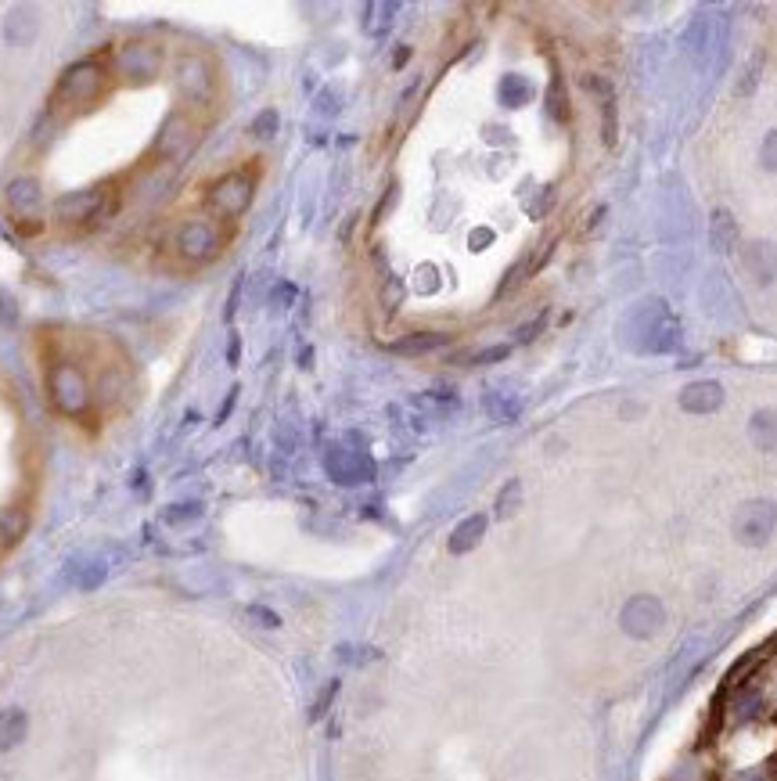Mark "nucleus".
<instances>
[{
	"instance_id": "obj_1",
	"label": "nucleus",
	"mask_w": 777,
	"mask_h": 781,
	"mask_svg": "<svg viewBox=\"0 0 777 781\" xmlns=\"http://www.w3.org/2000/svg\"><path fill=\"white\" fill-rule=\"evenodd\" d=\"M227 245V231L220 220H184L173 231V252H177L184 263H209L220 256V249Z\"/></svg>"
},
{
	"instance_id": "obj_2",
	"label": "nucleus",
	"mask_w": 777,
	"mask_h": 781,
	"mask_svg": "<svg viewBox=\"0 0 777 781\" xmlns=\"http://www.w3.org/2000/svg\"><path fill=\"white\" fill-rule=\"evenodd\" d=\"M252 195H256V173L231 170L206 191V209L213 213V220L231 224V220L245 216V209L252 206Z\"/></svg>"
},
{
	"instance_id": "obj_3",
	"label": "nucleus",
	"mask_w": 777,
	"mask_h": 781,
	"mask_svg": "<svg viewBox=\"0 0 777 781\" xmlns=\"http://www.w3.org/2000/svg\"><path fill=\"white\" fill-rule=\"evenodd\" d=\"M47 393H51V404L58 414L65 418H80L90 407V382L76 364L69 360H58L51 371H47Z\"/></svg>"
},
{
	"instance_id": "obj_4",
	"label": "nucleus",
	"mask_w": 777,
	"mask_h": 781,
	"mask_svg": "<svg viewBox=\"0 0 777 781\" xmlns=\"http://www.w3.org/2000/svg\"><path fill=\"white\" fill-rule=\"evenodd\" d=\"M173 87L177 98L188 105H209L216 98V72L202 54H180L173 65Z\"/></svg>"
},
{
	"instance_id": "obj_5",
	"label": "nucleus",
	"mask_w": 777,
	"mask_h": 781,
	"mask_svg": "<svg viewBox=\"0 0 777 781\" xmlns=\"http://www.w3.org/2000/svg\"><path fill=\"white\" fill-rule=\"evenodd\" d=\"M105 87H108V72L101 69L98 58H90V62L72 65L65 72L58 90H54V105H90V101L101 98Z\"/></svg>"
},
{
	"instance_id": "obj_6",
	"label": "nucleus",
	"mask_w": 777,
	"mask_h": 781,
	"mask_svg": "<svg viewBox=\"0 0 777 781\" xmlns=\"http://www.w3.org/2000/svg\"><path fill=\"white\" fill-rule=\"evenodd\" d=\"M619 627L637 641L655 638L662 627H666V605L655 598V594H634L630 602L619 612Z\"/></svg>"
},
{
	"instance_id": "obj_7",
	"label": "nucleus",
	"mask_w": 777,
	"mask_h": 781,
	"mask_svg": "<svg viewBox=\"0 0 777 781\" xmlns=\"http://www.w3.org/2000/svg\"><path fill=\"white\" fill-rule=\"evenodd\" d=\"M777 530V508L774 501H749L734 515V537L742 540L745 548H763Z\"/></svg>"
},
{
	"instance_id": "obj_8",
	"label": "nucleus",
	"mask_w": 777,
	"mask_h": 781,
	"mask_svg": "<svg viewBox=\"0 0 777 781\" xmlns=\"http://www.w3.org/2000/svg\"><path fill=\"white\" fill-rule=\"evenodd\" d=\"M198 137H202V126L195 123V116H188V112H173V116L162 123V134H159V141H155V152H159L166 162H180V159H188L191 155V148L198 144Z\"/></svg>"
},
{
	"instance_id": "obj_9",
	"label": "nucleus",
	"mask_w": 777,
	"mask_h": 781,
	"mask_svg": "<svg viewBox=\"0 0 777 781\" xmlns=\"http://www.w3.org/2000/svg\"><path fill=\"white\" fill-rule=\"evenodd\" d=\"M162 65V54L155 44H123L116 54H112V69L119 72V76H126V80H148V76H155Z\"/></svg>"
},
{
	"instance_id": "obj_10",
	"label": "nucleus",
	"mask_w": 777,
	"mask_h": 781,
	"mask_svg": "<svg viewBox=\"0 0 777 781\" xmlns=\"http://www.w3.org/2000/svg\"><path fill=\"white\" fill-rule=\"evenodd\" d=\"M324 468H328V476L342 486H357V483H367L375 465L371 458H364L360 450H346V447H335L328 450V458H324Z\"/></svg>"
},
{
	"instance_id": "obj_11",
	"label": "nucleus",
	"mask_w": 777,
	"mask_h": 781,
	"mask_svg": "<svg viewBox=\"0 0 777 781\" xmlns=\"http://www.w3.org/2000/svg\"><path fill=\"white\" fill-rule=\"evenodd\" d=\"M54 216L65 224H80V220H94L98 224L105 216V191H80V195H62L54 202Z\"/></svg>"
},
{
	"instance_id": "obj_12",
	"label": "nucleus",
	"mask_w": 777,
	"mask_h": 781,
	"mask_svg": "<svg viewBox=\"0 0 777 781\" xmlns=\"http://www.w3.org/2000/svg\"><path fill=\"white\" fill-rule=\"evenodd\" d=\"M680 407L688 414H713L724 407V386L706 378V382H691L684 393H680Z\"/></svg>"
},
{
	"instance_id": "obj_13",
	"label": "nucleus",
	"mask_w": 777,
	"mask_h": 781,
	"mask_svg": "<svg viewBox=\"0 0 777 781\" xmlns=\"http://www.w3.org/2000/svg\"><path fill=\"white\" fill-rule=\"evenodd\" d=\"M742 263L760 285H770L777 278V245L774 242H749L742 249Z\"/></svg>"
},
{
	"instance_id": "obj_14",
	"label": "nucleus",
	"mask_w": 777,
	"mask_h": 781,
	"mask_svg": "<svg viewBox=\"0 0 777 781\" xmlns=\"http://www.w3.org/2000/svg\"><path fill=\"white\" fill-rule=\"evenodd\" d=\"M486 526H490V519H486L483 512H475V515H468L465 522H457L454 533H450V551H454V555H468L472 548H479L486 537Z\"/></svg>"
},
{
	"instance_id": "obj_15",
	"label": "nucleus",
	"mask_w": 777,
	"mask_h": 781,
	"mask_svg": "<svg viewBox=\"0 0 777 781\" xmlns=\"http://www.w3.org/2000/svg\"><path fill=\"white\" fill-rule=\"evenodd\" d=\"M8 206L18 213V220H36V209H40V188H36V180L22 177V180H11L8 184Z\"/></svg>"
},
{
	"instance_id": "obj_16",
	"label": "nucleus",
	"mask_w": 777,
	"mask_h": 781,
	"mask_svg": "<svg viewBox=\"0 0 777 781\" xmlns=\"http://www.w3.org/2000/svg\"><path fill=\"white\" fill-rule=\"evenodd\" d=\"M26 735H29L26 710H18V706L0 710V753H8V749L22 746V738H26Z\"/></svg>"
},
{
	"instance_id": "obj_17",
	"label": "nucleus",
	"mask_w": 777,
	"mask_h": 781,
	"mask_svg": "<svg viewBox=\"0 0 777 781\" xmlns=\"http://www.w3.org/2000/svg\"><path fill=\"white\" fill-rule=\"evenodd\" d=\"M29 530V512L22 504H8L0 508V548H15L18 540Z\"/></svg>"
},
{
	"instance_id": "obj_18",
	"label": "nucleus",
	"mask_w": 777,
	"mask_h": 781,
	"mask_svg": "<svg viewBox=\"0 0 777 781\" xmlns=\"http://www.w3.org/2000/svg\"><path fill=\"white\" fill-rule=\"evenodd\" d=\"M709 242H713L716 252H731L738 245V224L727 209H716L713 220H709Z\"/></svg>"
},
{
	"instance_id": "obj_19",
	"label": "nucleus",
	"mask_w": 777,
	"mask_h": 781,
	"mask_svg": "<svg viewBox=\"0 0 777 781\" xmlns=\"http://www.w3.org/2000/svg\"><path fill=\"white\" fill-rule=\"evenodd\" d=\"M749 436L752 443H756V450H777V411H756L752 414V422H749Z\"/></svg>"
},
{
	"instance_id": "obj_20",
	"label": "nucleus",
	"mask_w": 777,
	"mask_h": 781,
	"mask_svg": "<svg viewBox=\"0 0 777 781\" xmlns=\"http://www.w3.org/2000/svg\"><path fill=\"white\" fill-rule=\"evenodd\" d=\"M677 346H680V324L673 314H666L659 324H655L652 339L644 342V353H670V350H677Z\"/></svg>"
},
{
	"instance_id": "obj_21",
	"label": "nucleus",
	"mask_w": 777,
	"mask_h": 781,
	"mask_svg": "<svg viewBox=\"0 0 777 781\" xmlns=\"http://www.w3.org/2000/svg\"><path fill=\"white\" fill-rule=\"evenodd\" d=\"M450 335L443 332H414L407 335V339L393 342V350L396 353H407V357H414V353H429V350H439V346H447Z\"/></svg>"
},
{
	"instance_id": "obj_22",
	"label": "nucleus",
	"mask_w": 777,
	"mask_h": 781,
	"mask_svg": "<svg viewBox=\"0 0 777 781\" xmlns=\"http://www.w3.org/2000/svg\"><path fill=\"white\" fill-rule=\"evenodd\" d=\"M518 508H522V483H518V479H508V483L501 486V494H497L493 515H497V519H511V515H518Z\"/></svg>"
},
{
	"instance_id": "obj_23",
	"label": "nucleus",
	"mask_w": 777,
	"mask_h": 781,
	"mask_svg": "<svg viewBox=\"0 0 777 781\" xmlns=\"http://www.w3.org/2000/svg\"><path fill=\"white\" fill-rule=\"evenodd\" d=\"M486 411L493 414V422H515L518 411H522V404L511 400L508 393H493V396H486Z\"/></svg>"
},
{
	"instance_id": "obj_24",
	"label": "nucleus",
	"mask_w": 777,
	"mask_h": 781,
	"mask_svg": "<svg viewBox=\"0 0 777 781\" xmlns=\"http://www.w3.org/2000/svg\"><path fill=\"white\" fill-rule=\"evenodd\" d=\"M501 101L508 108L526 105V101H529V83L522 80V76H504V80H501Z\"/></svg>"
},
{
	"instance_id": "obj_25",
	"label": "nucleus",
	"mask_w": 777,
	"mask_h": 781,
	"mask_svg": "<svg viewBox=\"0 0 777 781\" xmlns=\"http://www.w3.org/2000/svg\"><path fill=\"white\" fill-rule=\"evenodd\" d=\"M249 134L252 137H274L277 134V112L274 108H267V112H259V116L252 119Z\"/></svg>"
},
{
	"instance_id": "obj_26",
	"label": "nucleus",
	"mask_w": 777,
	"mask_h": 781,
	"mask_svg": "<svg viewBox=\"0 0 777 781\" xmlns=\"http://www.w3.org/2000/svg\"><path fill=\"white\" fill-rule=\"evenodd\" d=\"M616 134H619V126H616V105H612V101H605V108H601V141H605V144H616Z\"/></svg>"
},
{
	"instance_id": "obj_27",
	"label": "nucleus",
	"mask_w": 777,
	"mask_h": 781,
	"mask_svg": "<svg viewBox=\"0 0 777 781\" xmlns=\"http://www.w3.org/2000/svg\"><path fill=\"white\" fill-rule=\"evenodd\" d=\"M760 65H763V54H756V62H749V69H745V80L738 83V98H749L752 90H756V83H760Z\"/></svg>"
},
{
	"instance_id": "obj_28",
	"label": "nucleus",
	"mask_w": 777,
	"mask_h": 781,
	"mask_svg": "<svg viewBox=\"0 0 777 781\" xmlns=\"http://www.w3.org/2000/svg\"><path fill=\"white\" fill-rule=\"evenodd\" d=\"M583 87H587L590 94H598L601 105H605V101H612V80H605V76H598V72L583 76Z\"/></svg>"
},
{
	"instance_id": "obj_29",
	"label": "nucleus",
	"mask_w": 777,
	"mask_h": 781,
	"mask_svg": "<svg viewBox=\"0 0 777 781\" xmlns=\"http://www.w3.org/2000/svg\"><path fill=\"white\" fill-rule=\"evenodd\" d=\"M760 162H763V166H767L770 173H777V130H770V134L763 137Z\"/></svg>"
},
{
	"instance_id": "obj_30",
	"label": "nucleus",
	"mask_w": 777,
	"mask_h": 781,
	"mask_svg": "<svg viewBox=\"0 0 777 781\" xmlns=\"http://www.w3.org/2000/svg\"><path fill=\"white\" fill-rule=\"evenodd\" d=\"M547 101H551V112L554 119H569V105H565V90H562V80H554V94H547Z\"/></svg>"
},
{
	"instance_id": "obj_31",
	"label": "nucleus",
	"mask_w": 777,
	"mask_h": 781,
	"mask_svg": "<svg viewBox=\"0 0 777 781\" xmlns=\"http://www.w3.org/2000/svg\"><path fill=\"white\" fill-rule=\"evenodd\" d=\"M335 692H339V681H331L328 688H324V695L317 702H313V710H310V720H321L324 713H328V706H331V699H335Z\"/></svg>"
},
{
	"instance_id": "obj_32",
	"label": "nucleus",
	"mask_w": 777,
	"mask_h": 781,
	"mask_svg": "<svg viewBox=\"0 0 777 781\" xmlns=\"http://www.w3.org/2000/svg\"><path fill=\"white\" fill-rule=\"evenodd\" d=\"M511 353V346H490V350H479V353H472V364H490V360H504Z\"/></svg>"
},
{
	"instance_id": "obj_33",
	"label": "nucleus",
	"mask_w": 777,
	"mask_h": 781,
	"mask_svg": "<svg viewBox=\"0 0 777 781\" xmlns=\"http://www.w3.org/2000/svg\"><path fill=\"white\" fill-rule=\"evenodd\" d=\"M198 512H202L198 504H177L173 512H166V519H170V522H188V519H198Z\"/></svg>"
},
{
	"instance_id": "obj_34",
	"label": "nucleus",
	"mask_w": 777,
	"mask_h": 781,
	"mask_svg": "<svg viewBox=\"0 0 777 781\" xmlns=\"http://www.w3.org/2000/svg\"><path fill=\"white\" fill-rule=\"evenodd\" d=\"M544 324H547V314H540V317H536V321L522 324V328H518V342H533V339H536V332H540Z\"/></svg>"
},
{
	"instance_id": "obj_35",
	"label": "nucleus",
	"mask_w": 777,
	"mask_h": 781,
	"mask_svg": "<svg viewBox=\"0 0 777 781\" xmlns=\"http://www.w3.org/2000/svg\"><path fill=\"white\" fill-rule=\"evenodd\" d=\"M249 616H252V620L263 623V627H281V620H277V616H274V612H270V609H263V605H252Z\"/></svg>"
},
{
	"instance_id": "obj_36",
	"label": "nucleus",
	"mask_w": 777,
	"mask_h": 781,
	"mask_svg": "<svg viewBox=\"0 0 777 781\" xmlns=\"http://www.w3.org/2000/svg\"><path fill=\"white\" fill-rule=\"evenodd\" d=\"M335 108H339V105H335V94H331V90H324L321 98H317V112H324V116H331Z\"/></svg>"
},
{
	"instance_id": "obj_37",
	"label": "nucleus",
	"mask_w": 777,
	"mask_h": 781,
	"mask_svg": "<svg viewBox=\"0 0 777 781\" xmlns=\"http://www.w3.org/2000/svg\"><path fill=\"white\" fill-rule=\"evenodd\" d=\"M407 58H411V47H400V51H396V58H393V65L400 69V65L407 62Z\"/></svg>"
}]
</instances>
